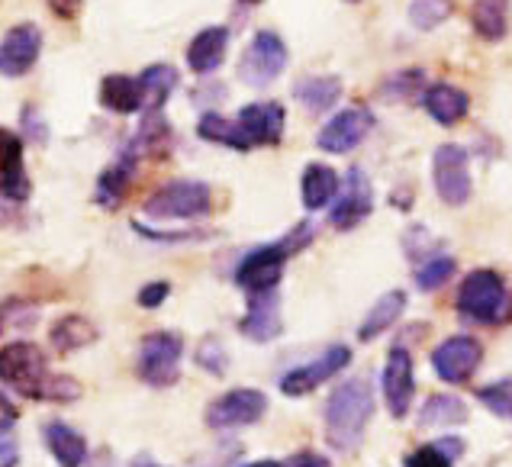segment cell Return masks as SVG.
I'll return each instance as SVG.
<instances>
[{
	"label": "cell",
	"mask_w": 512,
	"mask_h": 467,
	"mask_svg": "<svg viewBox=\"0 0 512 467\" xmlns=\"http://www.w3.org/2000/svg\"><path fill=\"white\" fill-rule=\"evenodd\" d=\"M239 467H284V461H271V458H265V461H248V464H239Z\"/></svg>",
	"instance_id": "46"
},
{
	"label": "cell",
	"mask_w": 512,
	"mask_h": 467,
	"mask_svg": "<svg viewBox=\"0 0 512 467\" xmlns=\"http://www.w3.org/2000/svg\"><path fill=\"white\" fill-rule=\"evenodd\" d=\"M42 52V29L36 23H20L7 29L0 39V75L4 78H23L33 71Z\"/></svg>",
	"instance_id": "14"
},
{
	"label": "cell",
	"mask_w": 512,
	"mask_h": 467,
	"mask_svg": "<svg viewBox=\"0 0 512 467\" xmlns=\"http://www.w3.org/2000/svg\"><path fill=\"white\" fill-rule=\"evenodd\" d=\"M467 419V406L455 393H435L419 413V426H461Z\"/></svg>",
	"instance_id": "30"
},
{
	"label": "cell",
	"mask_w": 512,
	"mask_h": 467,
	"mask_svg": "<svg viewBox=\"0 0 512 467\" xmlns=\"http://www.w3.org/2000/svg\"><path fill=\"white\" fill-rule=\"evenodd\" d=\"M42 439H46V448L62 467H84L87 442L78 429L68 426V422H49V426L42 429Z\"/></svg>",
	"instance_id": "21"
},
{
	"label": "cell",
	"mask_w": 512,
	"mask_h": 467,
	"mask_svg": "<svg viewBox=\"0 0 512 467\" xmlns=\"http://www.w3.org/2000/svg\"><path fill=\"white\" fill-rule=\"evenodd\" d=\"M371 213H374V187H371V178L361 168H351L345 174L342 197L335 200V207L329 213V223L339 229V232H348V229L361 226Z\"/></svg>",
	"instance_id": "13"
},
{
	"label": "cell",
	"mask_w": 512,
	"mask_h": 467,
	"mask_svg": "<svg viewBox=\"0 0 512 467\" xmlns=\"http://www.w3.org/2000/svg\"><path fill=\"white\" fill-rule=\"evenodd\" d=\"M100 104H104L110 113H120L129 116L145 107V97H142V84L139 78H129V75H107L100 81Z\"/></svg>",
	"instance_id": "23"
},
{
	"label": "cell",
	"mask_w": 512,
	"mask_h": 467,
	"mask_svg": "<svg viewBox=\"0 0 512 467\" xmlns=\"http://www.w3.org/2000/svg\"><path fill=\"white\" fill-rule=\"evenodd\" d=\"M181 358H184V339L178 332H149L139 345L136 374L149 387H171L181 377Z\"/></svg>",
	"instance_id": "6"
},
{
	"label": "cell",
	"mask_w": 512,
	"mask_h": 467,
	"mask_svg": "<svg viewBox=\"0 0 512 467\" xmlns=\"http://www.w3.org/2000/svg\"><path fill=\"white\" fill-rule=\"evenodd\" d=\"M371 129H374V113L368 107H345L342 113H335L332 120L319 129L316 145L323 152L345 155L351 149H358V145L368 139Z\"/></svg>",
	"instance_id": "12"
},
{
	"label": "cell",
	"mask_w": 512,
	"mask_h": 467,
	"mask_svg": "<svg viewBox=\"0 0 512 467\" xmlns=\"http://www.w3.org/2000/svg\"><path fill=\"white\" fill-rule=\"evenodd\" d=\"M197 133H200V139L226 145V149H236V152L252 149L245 133H242V126L236 120H226V116H219V113H203L200 123H197Z\"/></svg>",
	"instance_id": "29"
},
{
	"label": "cell",
	"mask_w": 512,
	"mask_h": 467,
	"mask_svg": "<svg viewBox=\"0 0 512 467\" xmlns=\"http://www.w3.org/2000/svg\"><path fill=\"white\" fill-rule=\"evenodd\" d=\"M374 416V390L364 377H351L335 387L326 400V442L329 448L351 455L364 442L368 422Z\"/></svg>",
	"instance_id": "1"
},
{
	"label": "cell",
	"mask_w": 512,
	"mask_h": 467,
	"mask_svg": "<svg viewBox=\"0 0 512 467\" xmlns=\"http://www.w3.org/2000/svg\"><path fill=\"white\" fill-rule=\"evenodd\" d=\"M239 332L252 342H274L277 335L284 332L281 297H277V290L248 294V313L239 319Z\"/></svg>",
	"instance_id": "16"
},
{
	"label": "cell",
	"mask_w": 512,
	"mask_h": 467,
	"mask_svg": "<svg viewBox=\"0 0 512 467\" xmlns=\"http://www.w3.org/2000/svg\"><path fill=\"white\" fill-rule=\"evenodd\" d=\"M416 397V374H413V355L403 345H393L384 368V400L393 419H403Z\"/></svg>",
	"instance_id": "15"
},
{
	"label": "cell",
	"mask_w": 512,
	"mask_h": 467,
	"mask_svg": "<svg viewBox=\"0 0 512 467\" xmlns=\"http://www.w3.org/2000/svg\"><path fill=\"white\" fill-rule=\"evenodd\" d=\"M136 467H158V464H145V461H142V464H136Z\"/></svg>",
	"instance_id": "48"
},
{
	"label": "cell",
	"mask_w": 512,
	"mask_h": 467,
	"mask_svg": "<svg viewBox=\"0 0 512 467\" xmlns=\"http://www.w3.org/2000/svg\"><path fill=\"white\" fill-rule=\"evenodd\" d=\"M310 242H313V226L300 223V226L290 229L281 242L255 248V252H248L239 261L236 284L245 290V294H265V290H277V284H281V277H284L287 261L294 258L297 252H303Z\"/></svg>",
	"instance_id": "2"
},
{
	"label": "cell",
	"mask_w": 512,
	"mask_h": 467,
	"mask_svg": "<svg viewBox=\"0 0 512 467\" xmlns=\"http://www.w3.org/2000/svg\"><path fill=\"white\" fill-rule=\"evenodd\" d=\"M197 364H200L203 371H210V374H216V377H223L226 368H229V352H226V345L219 342V339H213V335H207V339H203L200 348H197Z\"/></svg>",
	"instance_id": "36"
},
{
	"label": "cell",
	"mask_w": 512,
	"mask_h": 467,
	"mask_svg": "<svg viewBox=\"0 0 512 467\" xmlns=\"http://www.w3.org/2000/svg\"><path fill=\"white\" fill-rule=\"evenodd\" d=\"M236 123L242 126V133L248 145H277L284 136L287 113L277 100H261V104H248L239 110Z\"/></svg>",
	"instance_id": "17"
},
{
	"label": "cell",
	"mask_w": 512,
	"mask_h": 467,
	"mask_svg": "<svg viewBox=\"0 0 512 467\" xmlns=\"http://www.w3.org/2000/svg\"><path fill=\"white\" fill-rule=\"evenodd\" d=\"M171 294V284L168 281H152L139 290V306L142 310H155V306H162Z\"/></svg>",
	"instance_id": "41"
},
{
	"label": "cell",
	"mask_w": 512,
	"mask_h": 467,
	"mask_svg": "<svg viewBox=\"0 0 512 467\" xmlns=\"http://www.w3.org/2000/svg\"><path fill=\"white\" fill-rule=\"evenodd\" d=\"M139 84H142L145 110H162L168 104V97L178 91L181 75H178V68H171V65H149L139 75Z\"/></svg>",
	"instance_id": "27"
},
{
	"label": "cell",
	"mask_w": 512,
	"mask_h": 467,
	"mask_svg": "<svg viewBox=\"0 0 512 467\" xmlns=\"http://www.w3.org/2000/svg\"><path fill=\"white\" fill-rule=\"evenodd\" d=\"M484 358V345L474 335H451L432 352V368L438 374V381L445 384H467L480 368Z\"/></svg>",
	"instance_id": "10"
},
{
	"label": "cell",
	"mask_w": 512,
	"mask_h": 467,
	"mask_svg": "<svg viewBox=\"0 0 512 467\" xmlns=\"http://www.w3.org/2000/svg\"><path fill=\"white\" fill-rule=\"evenodd\" d=\"M213 210V191L203 181H171L145 200L152 220H200Z\"/></svg>",
	"instance_id": "5"
},
{
	"label": "cell",
	"mask_w": 512,
	"mask_h": 467,
	"mask_svg": "<svg viewBox=\"0 0 512 467\" xmlns=\"http://www.w3.org/2000/svg\"><path fill=\"white\" fill-rule=\"evenodd\" d=\"M268 413V397L255 387H239L229 390L223 397H216L207 406V426L210 429H242V426H255V422Z\"/></svg>",
	"instance_id": "9"
},
{
	"label": "cell",
	"mask_w": 512,
	"mask_h": 467,
	"mask_svg": "<svg viewBox=\"0 0 512 467\" xmlns=\"http://www.w3.org/2000/svg\"><path fill=\"white\" fill-rule=\"evenodd\" d=\"M284 467H329V461L323 455H316V451H300V455L284 461Z\"/></svg>",
	"instance_id": "44"
},
{
	"label": "cell",
	"mask_w": 512,
	"mask_h": 467,
	"mask_svg": "<svg viewBox=\"0 0 512 467\" xmlns=\"http://www.w3.org/2000/svg\"><path fill=\"white\" fill-rule=\"evenodd\" d=\"M20 126H23V139H26V142L42 145V142L49 139V126L42 123V116H39L36 107H23V113H20Z\"/></svg>",
	"instance_id": "40"
},
{
	"label": "cell",
	"mask_w": 512,
	"mask_h": 467,
	"mask_svg": "<svg viewBox=\"0 0 512 467\" xmlns=\"http://www.w3.org/2000/svg\"><path fill=\"white\" fill-rule=\"evenodd\" d=\"M133 145L145 155H165L171 149V126L162 116V110H149V116L142 120Z\"/></svg>",
	"instance_id": "31"
},
{
	"label": "cell",
	"mask_w": 512,
	"mask_h": 467,
	"mask_svg": "<svg viewBox=\"0 0 512 467\" xmlns=\"http://www.w3.org/2000/svg\"><path fill=\"white\" fill-rule=\"evenodd\" d=\"M471 26L480 39L500 42L509 29V4L506 0H474L471 7Z\"/></svg>",
	"instance_id": "28"
},
{
	"label": "cell",
	"mask_w": 512,
	"mask_h": 467,
	"mask_svg": "<svg viewBox=\"0 0 512 467\" xmlns=\"http://www.w3.org/2000/svg\"><path fill=\"white\" fill-rule=\"evenodd\" d=\"M422 81H426V75H422L419 68H409V71H400V75L387 78L384 84V97L387 100H400V104H406V100H422Z\"/></svg>",
	"instance_id": "34"
},
{
	"label": "cell",
	"mask_w": 512,
	"mask_h": 467,
	"mask_svg": "<svg viewBox=\"0 0 512 467\" xmlns=\"http://www.w3.org/2000/svg\"><path fill=\"white\" fill-rule=\"evenodd\" d=\"M455 271H458V261L451 255H429L416 268V287L426 290V294H432V290L445 287L451 277H455Z\"/></svg>",
	"instance_id": "32"
},
{
	"label": "cell",
	"mask_w": 512,
	"mask_h": 467,
	"mask_svg": "<svg viewBox=\"0 0 512 467\" xmlns=\"http://www.w3.org/2000/svg\"><path fill=\"white\" fill-rule=\"evenodd\" d=\"M23 142H26L23 136L0 126V174L23 168Z\"/></svg>",
	"instance_id": "37"
},
{
	"label": "cell",
	"mask_w": 512,
	"mask_h": 467,
	"mask_svg": "<svg viewBox=\"0 0 512 467\" xmlns=\"http://www.w3.org/2000/svg\"><path fill=\"white\" fill-rule=\"evenodd\" d=\"M432 181L435 191L448 207H464L471 200L474 181H471V155H467L464 145L458 142H445L435 149L432 158Z\"/></svg>",
	"instance_id": "7"
},
{
	"label": "cell",
	"mask_w": 512,
	"mask_h": 467,
	"mask_svg": "<svg viewBox=\"0 0 512 467\" xmlns=\"http://www.w3.org/2000/svg\"><path fill=\"white\" fill-rule=\"evenodd\" d=\"M287 68V46L274 29H261L239 58V78L248 87H268Z\"/></svg>",
	"instance_id": "8"
},
{
	"label": "cell",
	"mask_w": 512,
	"mask_h": 467,
	"mask_svg": "<svg viewBox=\"0 0 512 467\" xmlns=\"http://www.w3.org/2000/svg\"><path fill=\"white\" fill-rule=\"evenodd\" d=\"M403 310H406V290H387V294L368 310V316H364V323L358 329V339L374 342L377 335H384L390 326H397Z\"/></svg>",
	"instance_id": "24"
},
{
	"label": "cell",
	"mask_w": 512,
	"mask_h": 467,
	"mask_svg": "<svg viewBox=\"0 0 512 467\" xmlns=\"http://www.w3.org/2000/svg\"><path fill=\"white\" fill-rule=\"evenodd\" d=\"M455 461L458 458H451L438 442H429V445L416 448L413 455L406 458V467H455Z\"/></svg>",
	"instance_id": "38"
},
{
	"label": "cell",
	"mask_w": 512,
	"mask_h": 467,
	"mask_svg": "<svg viewBox=\"0 0 512 467\" xmlns=\"http://www.w3.org/2000/svg\"><path fill=\"white\" fill-rule=\"evenodd\" d=\"M477 400L484 403L493 416L512 419V377H503V381L480 387V390H477Z\"/></svg>",
	"instance_id": "35"
},
{
	"label": "cell",
	"mask_w": 512,
	"mask_h": 467,
	"mask_svg": "<svg viewBox=\"0 0 512 467\" xmlns=\"http://www.w3.org/2000/svg\"><path fill=\"white\" fill-rule=\"evenodd\" d=\"M0 381L13 387L29 400L46 397V387L52 381L46 352L33 342H10L0 348Z\"/></svg>",
	"instance_id": "3"
},
{
	"label": "cell",
	"mask_w": 512,
	"mask_h": 467,
	"mask_svg": "<svg viewBox=\"0 0 512 467\" xmlns=\"http://www.w3.org/2000/svg\"><path fill=\"white\" fill-rule=\"evenodd\" d=\"M506 281L500 271H490V268H477L464 277V284L458 287V313L464 319L480 326H493L500 323L503 313H506Z\"/></svg>",
	"instance_id": "4"
},
{
	"label": "cell",
	"mask_w": 512,
	"mask_h": 467,
	"mask_svg": "<svg viewBox=\"0 0 512 467\" xmlns=\"http://www.w3.org/2000/svg\"><path fill=\"white\" fill-rule=\"evenodd\" d=\"M242 4H252L255 7V4H261V0H242Z\"/></svg>",
	"instance_id": "47"
},
{
	"label": "cell",
	"mask_w": 512,
	"mask_h": 467,
	"mask_svg": "<svg viewBox=\"0 0 512 467\" xmlns=\"http://www.w3.org/2000/svg\"><path fill=\"white\" fill-rule=\"evenodd\" d=\"M348 361H351L348 345H329L319 358L300 364L294 371H287L281 377V393L284 397H306V393H313L319 384H326L339 371H345Z\"/></svg>",
	"instance_id": "11"
},
{
	"label": "cell",
	"mask_w": 512,
	"mask_h": 467,
	"mask_svg": "<svg viewBox=\"0 0 512 467\" xmlns=\"http://www.w3.org/2000/svg\"><path fill=\"white\" fill-rule=\"evenodd\" d=\"M97 335L100 332H97V326L91 323V319L78 316V313H68L52 326L49 342H52V348L58 355H71V352H78V348L97 342Z\"/></svg>",
	"instance_id": "25"
},
{
	"label": "cell",
	"mask_w": 512,
	"mask_h": 467,
	"mask_svg": "<svg viewBox=\"0 0 512 467\" xmlns=\"http://www.w3.org/2000/svg\"><path fill=\"white\" fill-rule=\"evenodd\" d=\"M226 49H229V29L226 26L200 29V33L190 39V46H187L190 71H197V75H210V71H216L219 65H223Z\"/></svg>",
	"instance_id": "20"
},
{
	"label": "cell",
	"mask_w": 512,
	"mask_h": 467,
	"mask_svg": "<svg viewBox=\"0 0 512 467\" xmlns=\"http://www.w3.org/2000/svg\"><path fill=\"white\" fill-rule=\"evenodd\" d=\"M422 110H426L438 126H458L467 110H471V97L455 84H429L422 94Z\"/></svg>",
	"instance_id": "19"
},
{
	"label": "cell",
	"mask_w": 512,
	"mask_h": 467,
	"mask_svg": "<svg viewBox=\"0 0 512 467\" xmlns=\"http://www.w3.org/2000/svg\"><path fill=\"white\" fill-rule=\"evenodd\" d=\"M294 100L310 113H329L342 100V81L335 75H310L294 87Z\"/></svg>",
	"instance_id": "22"
},
{
	"label": "cell",
	"mask_w": 512,
	"mask_h": 467,
	"mask_svg": "<svg viewBox=\"0 0 512 467\" xmlns=\"http://www.w3.org/2000/svg\"><path fill=\"white\" fill-rule=\"evenodd\" d=\"M49 7L55 17H62V20H71V17H78V10H81V0H49Z\"/></svg>",
	"instance_id": "45"
},
{
	"label": "cell",
	"mask_w": 512,
	"mask_h": 467,
	"mask_svg": "<svg viewBox=\"0 0 512 467\" xmlns=\"http://www.w3.org/2000/svg\"><path fill=\"white\" fill-rule=\"evenodd\" d=\"M339 174L329 165H306L303 181H300V194H303V207L306 210H323L329 207V200L339 194Z\"/></svg>",
	"instance_id": "26"
},
{
	"label": "cell",
	"mask_w": 512,
	"mask_h": 467,
	"mask_svg": "<svg viewBox=\"0 0 512 467\" xmlns=\"http://www.w3.org/2000/svg\"><path fill=\"white\" fill-rule=\"evenodd\" d=\"M17 422H20V410L4 397V393H0V439H4Z\"/></svg>",
	"instance_id": "42"
},
{
	"label": "cell",
	"mask_w": 512,
	"mask_h": 467,
	"mask_svg": "<svg viewBox=\"0 0 512 467\" xmlns=\"http://www.w3.org/2000/svg\"><path fill=\"white\" fill-rule=\"evenodd\" d=\"M136 165H139V149L129 145V149L116 158L110 168H104V174L97 178V194L94 200L100 203L104 210H116L129 194V184L136 178Z\"/></svg>",
	"instance_id": "18"
},
{
	"label": "cell",
	"mask_w": 512,
	"mask_h": 467,
	"mask_svg": "<svg viewBox=\"0 0 512 467\" xmlns=\"http://www.w3.org/2000/svg\"><path fill=\"white\" fill-rule=\"evenodd\" d=\"M451 17V0H409V23L422 33L438 29Z\"/></svg>",
	"instance_id": "33"
},
{
	"label": "cell",
	"mask_w": 512,
	"mask_h": 467,
	"mask_svg": "<svg viewBox=\"0 0 512 467\" xmlns=\"http://www.w3.org/2000/svg\"><path fill=\"white\" fill-rule=\"evenodd\" d=\"M0 197H7V200H13V203L29 200V178H26V171H23V168L0 174Z\"/></svg>",
	"instance_id": "39"
},
{
	"label": "cell",
	"mask_w": 512,
	"mask_h": 467,
	"mask_svg": "<svg viewBox=\"0 0 512 467\" xmlns=\"http://www.w3.org/2000/svg\"><path fill=\"white\" fill-rule=\"evenodd\" d=\"M20 464V445L13 439H0V467H17Z\"/></svg>",
	"instance_id": "43"
}]
</instances>
